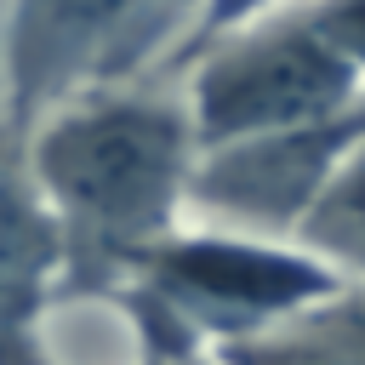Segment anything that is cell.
I'll list each match as a JSON object with an SVG mask.
<instances>
[{
    "label": "cell",
    "mask_w": 365,
    "mask_h": 365,
    "mask_svg": "<svg viewBox=\"0 0 365 365\" xmlns=\"http://www.w3.org/2000/svg\"><path fill=\"white\" fill-rule=\"evenodd\" d=\"M257 0H211V29H222V23H234V17H245Z\"/></svg>",
    "instance_id": "cell-6"
},
{
    "label": "cell",
    "mask_w": 365,
    "mask_h": 365,
    "mask_svg": "<svg viewBox=\"0 0 365 365\" xmlns=\"http://www.w3.org/2000/svg\"><path fill=\"white\" fill-rule=\"evenodd\" d=\"M131 0H23L17 23V86L23 103L57 91V80L108 34Z\"/></svg>",
    "instance_id": "cell-4"
},
{
    "label": "cell",
    "mask_w": 365,
    "mask_h": 365,
    "mask_svg": "<svg viewBox=\"0 0 365 365\" xmlns=\"http://www.w3.org/2000/svg\"><path fill=\"white\" fill-rule=\"evenodd\" d=\"M182 120L148 103H108L63 120L40 148V177L86 251L143 245L182 182Z\"/></svg>",
    "instance_id": "cell-1"
},
{
    "label": "cell",
    "mask_w": 365,
    "mask_h": 365,
    "mask_svg": "<svg viewBox=\"0 0 365 365\" xmlns=\"http://www.w3.org/2000/svg\"><path fill=\"white\" fill-rule=\"evenodd\" d=\"M40 268H46V228L29 211V200L17 194V182L0 171V348L23 325Z\"/></svg>",
    "instance_id": "cell-5"
},
{
    "label": "cell",
    "mask_w": 365,
    "mask_h": 365,
    "mask_svg": "<svg viewBox=\"0 0 365 365\" xmlns=\"http://www.w3.org/2000/svg\"><path fill=\"white\" fill-rule=\"evenodd\" d=\"M354 80H359V29L354 6H342L336 23L285 29L217 57L200 80V131L211 143H245L325 125L336 108L354 103Z\"/></svg>",
    "instance_id": "cell-2"
},
{
    "label": "cell",
    "mask_w": 365,
    "mask_h": 365,
    "mask_svg": "<svg viewBox=\"0 0 365 365\" xmlns=\"http://www.w3.org/2000/svg\"><path fill=\"white\" fill-rule=\"evenodd\" d=\"M160 268L177 291L211 308H285L297 297L325 291V274L285 257L245 251V245H188V251H171Z\"/></svg>",
    "instance_id": "cell-3"
}]
</instances>
